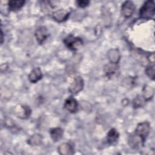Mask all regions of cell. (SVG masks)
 <instances>
[{
  "mask_svg": "<svg viewBox=\"0 0 155 155\" xmlns=\"http://www.w3.org/2000/svg\"><path fill=\"white\" fill-rule=\"evenodd\" d=\"M155 13V4L153 1H147L139 9V15L140 19H150Z\"/></svg>",
  "mask_w": 155,
  "mask_h": 155,
  "instance_id": "6da1fadb",
  "label": "cell"
},
{
  "mask_svg": "<svg viewBox=\"0 0 155 155\" xmlns=\"http://www.w3.org/2000/svg\"><path fill=\"white\" fill-rule=\"evenodd\" d=\"M63 42L65 45L72 51L78 50L83 45V41L81 38L76 37L72 35H69L65 37Z\"/></svg>",
  "mask_w": 155,
  "mask_h": 155,
  "instance_id": "7a4b0ae2",
  "label": "cell"
},
{
  "mask_svg": "<svg viewBox=\"0 0 155 155\" xmlns=\"http://www.w3.org/2000/svg\"><path fill=\"white\" fill-rule=\"evenodd\" d=\"M150 132V124L147 121H144L137 124L134 133L138 136L143 142H145Z\"/></svg>",
  "mask_w": 155,
  "mask_h": 155,
  "instance_id": "3957f363",
  "label": "cell"
},
{
  "mask_svg": "<svg viewBox=\"0 0 155 155\" xmlns=\"http://www.w3.org/2000/svg\"><path fill=\"white\" fill-rule=\"evenodd\" d=\"M13 113L16 117L21 119H26L30 116L31 110L27 105L18 104L14 107Z\"/></svg>",
  "mask_w": 155,
  "mask_h": 155,
  "instance_id": "277c9868",
  "label": "cell"
},
{
  "mask_svg": "<svg viewBox=\"0 0 155 155\" xmlns=\"http://www.w3.org/2000/svg\"><path fill=\"white\" fill-rule=\"evenodd\" d=\"M84 86V82L83 78L81 76H76L69 87V92L73 95L77 94L83 90Z\"/></svg>",
  "mask_w": 155,
  "mask_h": 155,
  "instance_id": "5b68a950",
  "label": "cell"
},
{
  "mask_svg": "<svg viewBox=\"0 0 155 155\" xmlns=\"http://www.w3.org/2000/svg\"><path fill=\"white\" fill-rule=\"evenodd\" d=\"M136 9L134 4L131 1H125L121 6V14L125 18H128L134 13Z\"/></svg>",
  "mask_w": 155,
  "mask_h": 155,
  "instance_id": "8992f818",
  "label": "cell"
},
{
  "mask_svg": "<svg viewBox=\"0 0 155 155\" xmlns=\"http://www.w3.org/2000/svg\"><path fill=\"white\" fill-rule=\"evenodd\" d=\"M104 71L107 78L111 79L119 74V67L117 64H113L110 62L104 66Z\"/></svg>",
  "mask_w": 155,
  "mask_h": 155,
  "instance_id": "52a82bcc",
  "label": "cell"
},
{
  "mask_svg": "<svg viewBox=\"0 0 155 155\" xmlns=\"http://www.w3.org/2000/svg\"><path fill=\"white\" fill-rule=\"evenodd\" d=\"M35 35L38 44H42L48 37L49 33L46 27L40 26L36 30Z\"/></svg>",
  "mask_w": 155,
  "mask_h": 155,
  "instance_id": "ba28073f",
  "label": "cell"
},
{
  "mask_svg": "<svg viewBox=\"0 0 155 155\" xmlns=\"http://www.w3.org/2000/svg\"><path fill=\"white\" fill-rule=\"evenodd\" d=\"M78 102L75 98L70 96L67 98L64 102V108L71 113H75L78 110Z\"/></svg>",
  "mask_w": 155,
  "mask_h": 155,
  "instance_id": "9c48e42d",
  "label": "cell"
},
{
  "mask_svg": "<svg viewBox=\"0 0 155 155\" xmlns=\"http://www.w3.org/2000/svg\"><path fill=\"white\" fill-rule=\"evenodd\" d=\"M70 13L65 9H59L53 13V19L58 22H62L68 19Z\"/></svg>",
  "mask_w": 155,
  "mask_h": 155,
  "instance_id": "30bf717a",
  "label": "cell"
},
{
  "mask_svg": "<svg viewBox=\"0 0 155 155\" xmlns=\"http://www.w3.org/2000/svg\"><path fill=\"white\" fill-rule=\"evenodd\" d=\"M58 151L61 155H71L74 153V146L70 143L64 142L58 147Z\"/></svg>",
  "mask_w": 155,
  "mask_h": 155,
  "instance_id": "8fae6325",
  "label": "cell"
},
{
  "mask_svg": "<svg viewBox=\"0 0 155 155\" xmlns=\"http://www.w3.org/2000/svg\"><path fill=\"white\" fill-rule=\"evenodd\" d=\"M144 142L134 133L131 134L128 139V143L129 146L133 149L139 148L144 145Z\"/></svg>",
  "mask_w": 155,
  "mask_h": 155,
  "instance_id": "7c38bea8",
  "label": "cell"
},
{
  "mask_svg": "<svg viewBox=\"0 0 155 155\" xmlns=\"http://www.w3.org/2000/svg\"><path fill=\"white\" fill-rule=\"evenodd\" d=\"M119 137V133L118 131L116 128H112L108 131L107 135V143L110 145H114L118 141Z\"/></svg>",
  "mask_w": 155,
  "mask_h": 155,
  "instance_id": "4fadbf2b",
  "label": "cell"
},
{
  "mask_svg": "<svg viewBox=\"0 0 155 155\" xmlns=\"http://www.w3.org/2000/svg\"><path fill=\"white\" fill-rule=\"evenodd\" d=\"M42 78V73L39 67L34 68L28 76V80L31 83H36Z\"/></svg>",
  "mask_w": 155,
  "mask_h": 155,
  "instance_id": "5bb4252c",
  "label": "cell"
},
{
  "mask_svg": "<svg viewBox=\"0 0 155 155\" xmlns=\"http://www.w3.org/2000/svg\"><path fill=\"white\" fill-rule=\"evenodd\" d=\"M107 56L110 63L118 64L120 59V53L117 48H111L107 53Z\"/></svg>",
  "mask_w": 155,
  "mask_h": 155,
  "instance_id": "9a60e30c",
  "label": "cell"
},
{
  "mask_svg": "<svg viewBox=\"0 0 155 155\" xmlns=\"http://www.w3.org/2000/svg\"><path fill=\"white\" fill-rule=\"evenodd\" d=\"M50 135L54 142L60 140L64 135V130L60 127H55L50 130Z\"/></svg>",
  "mask_w": 155,
  "mask_h": 155,
  "instance_id": "2e32d148",
  "label": "cell"
},
{
  "mask_svg": "<svg viewBox=\"0 0 155 155\" xmlns=\"http://www.w3.org/2000/svg\"><path fill=\"white\" fill-rule=\"evenodd\" d=\"M25 1L23 0L15 1L11 0L8 1V7L9 11L16 12L20 10L25 4Z\"/></svg>",
  "mask_w": 155,
  "mask_h": 155,
  "instance_id": "e0dca14e",
  "label": "cell"
},
{
  "mask_svg": "<svg viewBox=\"0 0 155 155\" xmlns=\"http://www.w3.org/2000/svg\"><path fill=\"white\" fill-rule=\"evenodd\" d=\"M154 93V88H152L151 87L148 85H145L143 87L142 89V97L144 99L145 101H148L151 100Z\"/></svg>",
  "mask_w": 155,
  "mask_h": 155,
  "instance_id": "ac0fdd59",
  "label": "cell"
},
{
  "mask_svg": "<svg viewBox=\"0 0 155 155\" xmlns=\"http://www.w3.org/2000/svg\"><path fill=\"white\" fill-rule=\"evenodd\" d=\"M27 143L31 146H39L42 143V136L40 134H34L27 139Z\"/></svg>",
  "mask_w": 155,
  "mask_h": 155,
  "instance_id": "d6986e66",
  "label": "cell"
},
{
  "mask_svg": "<svg viewBox=\"0 0 155 155\" xmlns=\"http://www.w3.org/2000/svg\"><path fill=\"white\" fill-rule=\"evenodd\" d=\"M5 125L6 127H7L9 130L13 131L14 132L18 131L19 130V128L15 125V124L13 122V120L10 118H6L5 119Z\"/></svg>",
  "mask_w": 155,
  "mask_h": 155,
  "instance_id": "ffe728a7",
  "label": "cell"
},
{
  "mask_svg": "<svg viewBox=\"0 0 155 155\" xmlns=\"http://www.w3.org/2000/svg\"><path fill=\"white\" fill-rule=\"evenodd\" d=\"M145 102V101L144 100L143 97L142 96L138 95L133 100V105L134 108H137L142 107L143 105Z\"/></svg>",
  "mask_w": 155,
  "mask_h": 155,
  "instance_id": "44dd1931",
  "label": "cell"
},
{
  "mask_svg": "<svg viewBox=\"0 0 155 155\" xmlns=\"http://www.w3.org/2000/svg\"><path fill=\"white\" fill-rule=\"evenodd\" d=\"M145 72L152 80H154V64H150L146 67Z\"/></svg>",
  "mask_w": 155,
  "mask_h": 155,
  "instance_id": "7402d4cb",
  "label": "cell"
},
{
  "mask_svg": "<svg viewBox=\"0 0 155 155\" xmlns=\"http://www.w3.org/2000/svg\"><path fill=\"white\" fill-rule=\"evenodd\" d=\"M76 3L79 7L85 8L89 5L90 1L87 0H79V1H76Z\"/></svg>",
  "mask_w": 155,
  "mask_h": 155,
  "instance_id": "603a6c76",
  "label": "cell"
},
{
  "mask_svg": "<svg viewBox=\"0 0 155 155\" xmlns=\"http://www.w3.org/2000/svg\"><path fill=\"white\" fill-rule=\"evenodd\" d=\"M1 44H2V42H3V32H2V31L1 30Z\"/></svg>",
  "mask_w": 155,
  "mask_h": 155,
  "instance_id": "cb8c5ba5",
  "label": "cell"
}]
</instances>
